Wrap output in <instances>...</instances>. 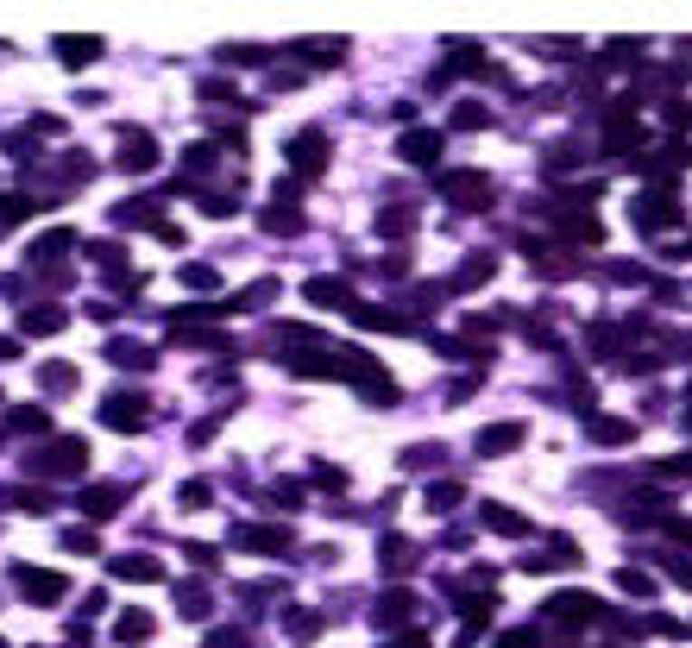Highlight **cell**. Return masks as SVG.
Returning <instances> with one entry per match:
<instances>
[{"label": "cell", "instance_id": "6da1fadb", "mask_svg": "<svg viewBox=\"0 0 692 648\" xmlns=\"http://www.w3.org/2000/svg\"><path fill=\"white\" fill-rule=\"evenodd\" d=\"M441 195H447L460 214H479L498 189H491V176H485V170H447V176H441Z\"/></svg>", "mask_w": 692, "mask_h": 648}, {"label": "cell", "instance_id": "7a4b0ae2", "mask_svg": "<svg viewBox=\"0 0 692 648\" xmlns=\"http://www.w3.org/2000/svg\"><path fill=\"white\" fill-rule=\"evenodd\" d=\"M101 422H108L114 434H138V428L151 422V403H145V396H133V390H114V396L101 403Z\"/></svg>", "mask_w": 692, "mask_h": 648}, {"label": "cell", "instance_id": "3957f363", "mask_svg": "<svg viewBox=\"0 0 692 648\" xmlns=\"http://www.w3.org/2000/svg\"><path fill=\"white\" fill-rule=\"evenodd\" d=\"M548 617L560 624V630H579V624H592V617H611V611H604L598 598H585V592H560V598L548 605Z\"/></svg>", "mask_w": 692, "mask_h": 648}, {"label": "cell", "instance_id": "277c9868", "mask_svg": "<svg viewBox=\"0 0 692 648\" xmlns=\"http://www.w3.org/2000/svg\"><path fill=\"white\" fill-rule=\"evenodd\" d=\"M82 460H89V447H82V441H57V447H44V453L32 460V472H57V479H76V472H82Z\"/></svg>", "mask_w": 692, "mask_h": 648}, {"label": "cell", "instance_id": "5b68a950", "mask_svg": "<svg viewBox=\"0 0 692 648\" xmlns=\"http://www.w3.org/2000/svg\"><path fill=\"white\" fill-rule=\"evenodd\" d=\"M233 541L240 548H259V554H283L289 548V529L283 522H233Z\"/></svg>", "mask_w": 692, "mask_h": 648}, {"label": "cell", "instance_id": "8992f818", "mask_svg": "<svg viewBox=\"0 0 692 648\" xmlns=\"http://www.w3.org/2000/svg\"><path fill=\"white\" fill-rule=\"evenodd\" d=\"M265 233H302V195L283 183L271 195V208H265Z\"/></svg>", "mask_w": 692, "mask_h": 648}, {"label": "cell", "instance_id": "52a82bcc", "mask_svg": "<svg viewBox=\"0 0 692 648\" xmlns=\"http://www.w3.org/2000/svg\"><path fill=\"white\" fill-rule=\"evenodd\" d=\"M289 164H296L302 176H321V170H327V138H321V132H296V138H289Z\"/></svg>", "mask_w": 692, "mask_h": 648}, {"label": "cell", "instance_id": "ba28073f", "mask_svg": "<svg viewBox=\"0 0 692 648\" xmlns=\"http://www.w3.org/2000/svg\"><path fill=\"white\" fill-rule=\"evenodd\" d=\"M680 221V208H674V195L661 189V195H636V227L642 233H661V227H674Z\"/></svg>", "mask_w": 692, "mask_h": 648}, {"label": "cell", "instance_id": "9c48e42d", "mask_svg": "<svg viewBox=\"0 0 692 648\" xmlns=\"http://www.w3.org/2000/svg\"><path fill=\"white\" fill-rule=\"evenodd\" d=\"M151 164H157V138H151V132H120V170H133V176H145V170H151Z\"/></svg>", "mask_w": 692, "mask_h": 648}, {"label": "cell", "instance_id": "30bf717a", "mask_svg": "<svg viewBox=\"0 0 692 648\" xmlns=\"http://www.w3.org/2000/svg\"><path fill=\"white\" fill-rule=\"evenodd\" d=\"M19 592L38 598V605H57V598L70 592V579H63V573H32V567H19Z\"/></svg>", "mask_w": 692, "mask_h": 648}, {"label": "cell", "instance_id": "8fae6325", "mask_svg": "<svg viewBox=\"0 0 692 648\" xmlns=\"http://www.w3.org/2000/svg\"><path fill=\"white\" fill-rule=\"evenodd\" d=\"M585 434H592L598 447H630V441H636V422H623V415H592Z\"/></svg>", "mask_w": 692, "mask_h": 648}, {"label": "cell", "instance_id": "7c38bea8", "mask_svg": "<svg viewBox=\"0 0 692 648\" xmlns=\"http://www.w3.org/2000/svg\"><path fill=\"white\" fill-rule=\"evenodd\" d=\"M441 145H447L441 132L415 127V132H403V145H397V157H403V164H434V157H441Z\"/></svg>", "mask_w": 692, "mask_h": 648}, {"label": "cell", "instance_id": "4fadbf2b", "mask_svg": "<svg viewBox=\"0 0 692 648\" xmlns=\"http://www.w3.org/2000/svg\"><path fill=\"white\" fill-rule=\"evenodd\" d=\"M491 271H498V259H491V253H472V259L447 277V290H479V283H491Z\"/></svg>", "mask_w": 692, "mask_h": 648}, {"label": "cell", "instance_id": "5bb4252c", "mask_svg": "<svg viewBox=\"0 0 692 648\" xmlns=\"http://www.w3.org/2000/svg\"><path fill=\"white\" fill-rule=\"evenodd\" d=\"M510 447H523V422H491V428H479V453H510Z\"/></svg>", "mask_w": 692, "mask_h": 648}, {"label": "cell", "instance_id": "9a60e30c", "mask_svg": "<svg viewBox=\"0 0 692 648\" xmlns=\"http://www.w3.org/2000/svg\"><path fill=\"white\" fill-rule=\"evenodd\" d=\"M63 321H70V315H63L57 302H32V309L19 315V328H25V334H57Z\"/></svg>", "mask_w": 692, "mask_h": 648}, {"label": "cell", "instance_id": "2e32d148", "mask_svg": "<svg viewBox=\"0 0 692 648\" xmlns=\"http://www.w3.org/2000/svg\"><path fill=\"white\" fill-rule=\"evenodd\" d=\"M108 359H114V366H127V372H151V366H157V353H151V347H138V340H114V347H108Z\"/></svg>", "mask_w": 692, "mask_h": 648}, {"label": "cell", "instance_id": "e0dca14e", "mask_svg": "<svg viewBox=\"0 0 692 648\" xmlns=\"http://www.w3.org/2000/svg\"><path fill=\"white\" fill-rule=\"evenodd\" d=\"M120 504H127V491H120V485H101V491H82V510H89L95 522H108L114 510H120Z\"/></svg>", "mask_w": 692, "mask_h": 648}, {"label": "cell", "instance_id": "ac0fdd59", "mask_svg": "<svg viewBox=\"0 0 692 648\" xmlns=\"http://www.w3.org/2000/svg\"><path fill=\"white\" fill-rule=\"evenodd\" d=\"M114 573H120V579H145V586H151V579H164V567H157L151 554H120V560H114Z\"/></svg>", "mask_w": 692, "mask_h": 648}, {"label": "cell", "instance_id": "d6986e66", "mask_svg": "<svg viewBox=\"0 0 692 648\" xmlns=\"http://www.w3.org/2000/svg\"><path fill=\"white\" fill-rule=\"evenodd\" d=\"M38 390L70 396V390H76V366H63V359H57V366H38Z\"/></svg>", "mask_w": 692, "mask_h": 648}, {"label": "cell", "instance_id": "ffe728a7", "mask_svg": "<svg viewBox=\"0 0 692 648\" xmlns=\"http://www.w3.org/2000/svg\"><path fill=\"white\" fill-rule=\"evenodd\" d=\"M57 57H63L70 70H82L89 57H101V38H57Z\"/></svg>", "mask_w": 692, "mask_h": 648}, {"label": "cell", "instance_id": "44dd1931", "mask_svg": "<svg viewBox=\"0 0 692 648\" xmlns=\"http://www.w3.org/2000/svg\"><path fill=\"white\" fill-rule=\"evenodd\" d=\"M114 221H120V227H164V221H157V208H151V202H120V208H114Z\"/></svg>", "mask_w": 692, "mask_h": 648}, {"label": "cell", "instance_id": "7402d4cb", "mask_svg": "<svg viewBox=\"0 0 692 648\" xmlns=\"http://www.w3.org/2000/svg\"><path fill=\"white\" fill-rule=\"evenodd\" d=\"M485 522H491L498 535H529V517H517L510 504H485Z\"/></svg>", "mask_w": 692, "mask_h": 648}, {"label": "cell", "instance_id": "603a6c76", "mask_svg": "<svg viewBox=\"0 0 692 648\" xmlns=\"http://www.w3.org/2000/svg\"><path fill=\"white\" fill-rule=\"evenodd\" d=\"M308 302H346V309H353V290H346L340 277H315V283H308Z\"/></svg>", "mask_w": 692, "mask_h": 648}, {"label": "cell", "instance_id": "cb8c5ba5", "mask_svg": "<svg viewBox=\"0 0 692 648\" xmlns=\"http://www.w3.org/2000/svg\"><path fill=\"white\" fill-rule=\"evenodd\" d=\"M378 560H384V573H410L415 548H410V541H391V535H384V548H378Z\"/></svg>", "mask_w": 692, "mask_h": 648}, {"label": "cell", "instance_id": "d4e9b609", "mask_svg": "<svg viewBox=\"0 0 692 648\" xmlns=\"http://www.w3.org/2000/svg\"><path fill=\"white\" fill-rule=\"evenodd\" d=\"M453 127H466V132L491 127V108H485V101H460V108H453Z\"/></svg>", "mask_w": 692, "mask_h": 648}, {"label": "cell", "instance_id": "484cf974", "mask_svg": "<svg viewBox=\"0 0 692 648\" xmlns=\"http://www.w3.org/2000/svg\"><path fill=\"white\" fill-rule=\"evenodd\" d=\"M183 170H189V183L208 176V170H214V145H189V151H183Z\"/></svg>", "mask_w": 692, "mask_h": 648}, {"label": "cell", "instance_id": "4316f807", "mask_svg": "<svg viewBox=\"0 0 692 648\" xmlns=\"http://www.w3.org/2000/svg\"><path fill=\"white\" fill-rule=\"evenodd\" d=\"M283 630H289L296 643H308V636L321 630V617H315V611H283Z\"/></svg>", "mask_w": 692, "mask_h": 648}, {"label": "cell", "instance_id": "83f0119b", "mask_svg": "<svg viewBox=\"0 0 692 648\" xmlns=\"http://www.w3.org/2000/svg\"><path fill=\"white\" fill-rule=\"evenodd\" d=\"M410 227H415V214H410V208H384V214H378V233H391V240H403Z\"/></svg>", "mask_w": 692, "mask_h": 648}, {"label": "cell", "instance_id": "f1b7e54d", "mask_svg": "<svg viewBox=\"0 0 692 648\" xmlns=\"http://www.w3.org/2000/svg\"><path fill=\"white\" fill-rule=\"evenodd\" d=\"M271 296H277V283L265 277V283H252V290H240V296H233V309H265Z\"/></svg>", "mask_w": 692, "mask_h": 648}, {"label": "cell", "instance_id": "f546056e", "mask_svg": "<svg viewBox=\"0 0 692 648\" xmlns=\"http://www.w3.org/2000/svg\"><path fill=\"white\" fill-rule=\"evenodd\" d=\"M655 479H668V485L692 479V453H674V460H661V466H655Z\"/></svg>", "mask_w": 692, "mask_h": 648}, {"label": "cell", "instance_id": "4dcf8cb0", "mask_svg": "<svg viewBox=\"0 0 692 648\" xmlns=\"http://www.w3.org/2000/svg\"><path fill=\"white\" fill-rule=\"evenodd\" d=\"M13 428H25V434H38V428H51V415H44L38 403H25V409H13Z\"/></svg>", "mask_w": 692, "mask_h": 648}, {"label": "cell", "instance_id": "1f68e13d", "mask_svg": "<svg viewBox=\"0 0 692 648\" xmlns=\"http://www.w3.org/2000/svg\"><path fill=\"white\" fill-rule=\"evenodd\" d=\"M460 498H466V491H460L453 479H447V485H428V510H453Z\"/></svg>", "mask_w": 692, "mask_h": 648}, {"label": "cell", "instance_id": "d6a6232c", "mask_svg": "<svg viewBox=\"0 0 692 648\" xmlns=\"http://www.w3.org/2000/svg\"><path fill=\"white\" fill-rule=\"evenodd\" d=\"M410 598H403V592H397V598H384V605H378V624H410Z\"/></svg>", "mask_w": 692, "mask_h": 648}, {"label": "cell", "instance_id": "836d02e7", "mask_svg": "<svg viewBox=\"0 0 692 648\" xmlns=\"http://www.w3.org/2000/svg\"><path fill=\"white\" fill-rule=\"evenodd\" d=\"M138 636H151V617H145V611H127V617H120V643H138Z\"/></svg>", "mask_w": 692, "mask_h": 648}, {"label": "cell", "instance_id": "e575fe53", "mask_svg": "<svg viewBox=\"0 0 692 648\" xmlns=\"http://www.w3.org/2000/svg\"><path fill=\"white\" fill-rule=\"evenodd\" d=\"M302 57H346V44L340 38H308V44H296Z\"/></svg>", "mask_w": 692, "mask_h": 648}, {"label": "cell", "instance_id": "d590c367", "mask_svg": "<svg viewBox=\"0 0 692 648\" xmlns=\"http://www.w3.org/2000/svg\"><path fill=\"white\" fill-rule=\"evenodd\" d=\"M183 283H189V290H214L221 277H214V264H183Z\"/></svg>", "mask_w": 692, "mask_h": 648}, {"label": "cell", "instance_id": "8d00e7d4", "mask_svg": "<svg viewBox=\"0 0 692 648\" xmlns=\"http://www.w3.org/2000/svg\"><path fill=\"white\" fill-rule=\"evenodd\" d=\"M617 586H623V592H636V598H649V592H655V579H649V573H636V567H623V573H617Z\"/></svg>", "mask_w": 692, "mask_h": 648}, {"label": "cell", "instance_id": "74e56055", "mask_svg": "<svg viewBox=\"0 0 692 648\" xmlns=\"http://www.w3.org/2000/svg\"><path fill=\"white\" fill-rule=\"evenodd\" d=\"M25 214H32V202H25V195H6V202H0V227H13V221H25Z\"/></svg>", "mask_w": 692, "mask_h": 648}, {"label": "cell", "instance_id": "f35d334b", "mask_svg": "<svg viewBox=\"0 0 692 648\" xmlns=\"http://www.w3.org/2000/svg\"><path fill=\"white\" fill-rule=\"evenodd\" d=\"M95 548H101L95 529H70V554H95Z\"/></svg>", "mask_w": 692, "mask_h": 648}, {"label": "cell", "instance_id": "ab89813d", "mask_svg": "<svg viewBox=\"0 0 692 648\" xmlns=\"http://www.w3.org/2000/svg\"><path fill=\"white\" fill-rule=\"evenodd\" d=\"M668 127H692V108H687V101H668Z\"/></svg>", "mask_w": 692, "mask_h": 648}]
</instances>
